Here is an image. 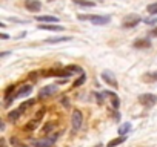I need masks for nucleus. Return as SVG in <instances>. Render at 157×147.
Listing matches in <instances>:
<instances>
[{
	"label": "nucleus",
	"mask_w": 157,
	"mask_h": 147,
	"mask_svg": "<svg viewBox=\"0 0 157 147\" xmlns=\"http://www.w3.org/2000/svg\"><path fill=\"white\" fill-rule=\"evenodd\" d=\"M145 22H146L148 25H154V23H157V17H155V19H146Z\"/></svg>",
	"instance_id": "obj_29"
},
{
	"label": "nucleus",
	"mask_w": 157,
	"mask_h": 147,
	"mask_svg": "<svg viewBox=\"0 0 157 147\" xmlns=\"http://www.w3.org/2000/svg\"><path fill=\"white\" fill-rule=\"evenodd\" d=\"M71 40H72V37H69V35H65V37L45 38V43H49V45H52V43H62V41H71Z\"/></svg>",
	"instance_id": "obj_12"
},
{
	"label": "nucleus",
	"mask_w": 157,
	"mask_h": 147,
	"mask_svg": "<svg viewBox=\"0 0 157 147\" xmlns=\"http://www.w3.org/2000/svg\"><path fill=\"white\" fill-rule=\"evenodd\" d=\"M10 142H11V145H13V147H29V145H26L25 142H22L19 138H16V136H14V138H11V139H10Z\"/></svg>",
	"instance_id": "obj_23"
},
{
	"label": "nucleus",
	"mask_w": 157,
	"mask_h": 147,
	"mask_svg": "<svg viewBox=\"0 0 157 147\" xmlns=\"http://www.w3.org/2000/svg\"><path fill=\"white\" fill-rule=\"evenodd\" d=\"M143 81H148V83H152V81H157V70L155 72H148L142 77Z\"/></svg>",
	"instance_id": "obj_17"
},
{
	"label": "nucleus",
	"mask_w": 157,
	"mask_h": 147,
	"mask_svg": "<svg viewBox=\"0 0 157 147\" xmlns=\"http://www.w3.org/2000/svg\"><path fill=\"white\" fill-rule=\"evenodd\" d=\"M10 20H11V22H16V23H23V20H19V19H13V17H10Z\"/></svg>",
	"instance_id": "obj_31"
},
{
	"label": "nucleus",
	"mask_w": 157,
	"mask_h": 147,
	"mask_svg": "<svg viewBox=\"0 0 157 147\" xmlns=\"http://www.w3.org/2000/svg\"><path fill=\"white\" fill-rule=\"evenodd\" d=\"M151 35H154V37H157V28H155V29H152V31H151Z\"/></svg>",
	"instance_id": "obj_32"
},
{
	"label": "nucleus",
	"mask_w": 157,
	"mask_h": 147,
	"mask_svg": "<svg viewBox=\"0 0 157 147\" xmlns=\"http://www.w3.org/2000/svg\"><path fill=\"white\" fill-rule=\"evenodd\" d=\"M125 141H126V136H119V138L109 141L106 147H116V145H119V144H122V142H125Z\"/></svg>",
	"instance_id": "obj_22"
},
{
	"label": "nucleus",
	"mask_w": 157,
	"mask_h": 147,
	"mask_svg": "<svg viewBox=\"0 0 157 147\" xmlns=\"http://www.w3.org/2000/svg\"><path fill=\"white\" fill-rule=\"evenodd\" d=\"M103 95H105L103 92H102V94H97V95H96V97H97V103H99V104H103Z\"/></svg>",
	"instance_id": "obj_27"
},
{
	"label": "nucleus",
	"mask_w": 157,
	"mask_h": 147,
	"mask_svg": "<svg viewBox=\"0 0 157 147\" xmlns=\"http://www.w3.org/2000/svg\"><path fill=\"white\" fill-rule=\"evenodd\" d=\"M0 145H2V147H6V144H5V139H2V141H0Z\"/></svg>",
	"instance_id": "obj_33"
},
{
	"label": "nucleus",
	"mask_w": 157,
	"mask_h": 147,
	"mask_svg": "<svg viewBox=\"0 0 157 147\" xmlns=\"http://www.w3.org/2000/svg\"><path fill=\"white\" fill-rule=\"evenodd\" d=\"M139 103L145 107H152L157 103V97L154 94H142L139 97Z\"/></svg>",
	"instance_id": "obj_5"
},
{
	"label": "nucleus",
	"mask_w": 157,
	"mask_h": 147,
	"mask_svg": "<svg viewBox=\"0 0 157 147\" xmlns=\"http://www.w3.org/2000/svg\"><path fill=\"white\" fill-rule=\"evenodd\" d=\"M20 115H22V112H20L19 109H14V110H11V112L8 113V120H10L11 123H16V121L20 118Z\"/></svg>",
	"instance_id": "obj_18"
},
{
	"label": "nucleus",
	"mask_w": 157,
	"mask_h": 147,
	"mask_svg": "<svg viewBox=\"0 0 157 147\" xmlns=\"http://www.w3.org/2000/svg\"><path fill=\"white\" fill-rule=\"evenodd\" d=\"M14 89H16V86H14V84H11L10 88H6V91H5V97H10V95H11V92H14Z\"/></svg>",
	"instance_id": "obj_26"
},
{
	"label": "nucleus",
	"mask_w": 157,
	"mask_h": 147,
	"mask_svg": "<svg viewBox=\"0 0 157 147\" xmlns=\"http://www.w3.org/2000/svg\"><path fill=\"white\" fill-rule=\"evenodd\" d=\"M36 103H37V100H36V98H31V100H28V101H23V103L20 104V107H19V110H20V112L23 113L25 110H28L29 107H33V106H34Z\"/></svg>",
	"instance_id": "obj_16"
},
{
	"label": "nucleus",
	"mask_w": 157,
	"mask_h": 147,
	"mask_svg": "<svg viewBox=\"0 0 157 147\" xmlns=\"http://www.w3.org/2000/svg\"><path fill=\"white\" fill-rule=\"evenodd\" d=\"M37 28L43 31H63L62 25H37Z\"/></svg>",
	"instance_id": "obj_13"
},
{
	"label": "nucleus",
	"mask_w": 157,
	"mask_h": 147,
	"mask_svg": "<svg viewBox=\"0 0 157 147\" xmlns=\"http://www.w3.org/2000/svg\"><path fill=\"white\" fill-rule=\"evenodd\" d=\"M85 81H86V74H82V75L74 81V84H72V86H74V88H78V86H82Z\"/></svg>",
	"instance_id": "obj_24"
},
{
	"label": "nucleus",
	"mask_w": 157,
	"mask_h": 147,
	"mask_svg": "<svg viewBox=\"0 0 157 147\" xmlns=\"http://www.w3.org/2000/svg\"><path fill=\"white\" fill-rule=\"evenodd\" d=\"M52 127H54L52 124H46V126L43 127V132H45V133H48V132H51V130H52Z\"/></svg>",
	"instance_id": "obj_28"
},
{
	"label": "nucleus",
	"mask_w": 157,
	"mask_h": 147,
	"mask_svg": "<svg viewBox=\"0 0 157 147\" xmlns=\"http://www.w3.org/2000/svg\"><path fill=\"white\" fill-rule=\"evenodd\" d=\"M82 123H83V113L78 110V109H74V110H72V117H71L72 132H77L78 129H80V127H82Z\"/></svg>",
	"instance_id": "obj_4"
},
{
	"label": "nucleus",
	"mask_w": 157,
	"mask_h": 147,
	"mask_svg": "<svg viewBox=\"0 0 157 147\" xmlns=\"http://www.w3.org/2000/svg\"><path fill=\"white\" fill-rule=\"evenodd\" d=\"M57 91H59V84H49V86H45V88L40 89V92H39V98H49L51 95L57 94Z\"/></svg>",
	"instance_id": "obj_6"
},
{
	"label": "nucleus",
	"mask_w": 157,
	"mask_h": 147,
	"mask_svg": "<svg viewBox=\"0 0 157 147\" xmlns=\"http://www.w3.org/2000/svg\"><path fill=\"white\" fill-rule=\"evenodd\" d=\"M78 20H90L93 25H97V26H102V25H106L109 23L111 17L109 16H78Z\"/></svg>",
	"instance_id": "obj_3"
},
{
	"label": "nucleus",
	"mask_w": 157,
	"mask_h": 147,
	"mask_svg": "<svg viewBox=\"0 0 157 147\" xmlns=\"http://www.w3.org/2000/svg\"><path fill=\"white\" fill-rule=\"evenodd\" d=\"M102 78H103V81H105L106 84H109L111 88H114V89L119 88L117 78H116V75H114L113 72H109V70H103V72H102Z\"/></svg>",
	"instance_id": "obj_7"
},
{
	"label": "nucleus",
	"mask_w": 157,
	"mask_h": 147,
	"mask_svg": "<svg viewBox=\"0 0 157 147\" xmlns=\"http://www.w3.org/2000/svg\"><path fill=\"white\" fill-rule=\"evenodd\" d=\"M72 3L78 5V6H83V8H94L96 2H91V0H72Z\"/></svg>",
	"instance_id": "obj_14"
},
{
	"label": "nucleus",
	"mask_w": 157,
	"mask_h": 147,
	"mask_svg": "<svg viewBox=\"0 0 157 147\" xmlns=\"http://www.w3.org/2000/svg\"><path fill=\"white\" fill-rule=\"evenodd\" d=\"M31 92H33V86L25 84V86H22V88H20V91L16 94V98H23V97H28Z\"/></svg>",
	"instance_id": "obj_11"
},
{
	"label": "nucleus",
	"mask_w": 157,
	"mask_h": 147,
	"mask_svg": "<svg viewBox=\"0 0 157 147\" xmlns=\"http://www.w3.org/2000/svg\"><path fill=\"white\" fill-rule=\"evenodd\" d=\"M129 130H131V123H123V124L119 127V135H120V136H125Z\"/></svg>",
	"instance_id": "obj_21"
},
{
	"label": "nucleus",
	"mask_w": 157,
	"mask_h": 147,
	"mask_svg": "<svg viewBox=\"0 0 157 147\" xmlns=\"http://www.w3.org/2000/svg\"><path fill=\"white\" fill-rule=\"evenodd\" d=\"M36 20L37 22H45V23H57L59 22V19L54 17V16H39V17H36Z\"/></svg>",
	"instance_id": "obj_15"
},
{
	"label": "nucleus",
	"mask_w": 157,
	"mask_h": 147,
	"mask_svg": "<svg viewBox=\"0 0 157 147\" xmlns=\"http://www.w3.org/2000/svg\"><path fill=\"white\" fill-rule=\"evenodd\" d=\"M39 123H40V120H37V118H34V120H31L26 126H25V130H28V132H33L34 129H37V126H39Z\"/></svg>",
	"instance_id": "obj_20"
},
{
	"label": "nucleus",
	"mask_w": 157,
	"mask_h": 147,
	"mask_svg": "<svg viewBox=\"0 0 157 147\" xmlns=\"http://www.w3.org/2000/svg\"><path fill=\"white\" fill-rule=\"evenodd\" d=\"M8 54H10V52H3V54H0V57H2V58H5V57H6Z\"/></svg>",
	"instance_id": "obj_34"
},
{
	"label": "nucleus",
	"mask_w": 157,
	"mask_h": 147,
	"mask_svg": "<svg viewBox=\"0 0 157 147\" xmlns=\"http://www.w3.org/2000/svg\"><path fill=\"white\" fill-rule=\"evenodd\" d=\"M105 95H108V97H111V101H113V106H114V109H117L119 107V104H120V101H119V97L116 95V94H113V92H109V91H106V92H103Z\"/></svg>",
	"instance_id": "obj_19"
},
{
	"label": "nucleus",
	"mask_w": 157,
	"mask_h": 147,
	"mask_svg": "<svg viewBox=\"0 0 157 147\" xmlns=\"http://www.w3.org/2000/svg\"><path fill=\"white\" fill-rule=\"evenodd\" d=\"M25 8L31 13H37L40 11L42 8V3L39 2V0H25Z\"/></svg>",
	"instance_id": "obj_9"
},
{
	"label": "nucleus",
	"mask_w": 157,
	"mask_h": 147,
	"mask_svg": "<svg viewBox=\"0 0 157 147\" xmlns=\"http://www.w3.org/2000/svg\"><path fill=\"white\" fill-rule=\"evenodd\" d=\"M140 17L139 16H126L125 19H123V22H122V26H125V28H134V26H137L139 23H140Z\"/></svg>",
	"instance_id": "obj_8"
},
{
	"label": "nucleus",
	"mask_w": 157,
	"mask_h": 147,
	"mask_svg": "<svg viewBox=\"0 0 157 147\" xmlns=\"http://www.w3.org/2000/svg\"><path fill=\"white\" fill-rule=\"evenodd\" d=\"M0 38H2V40H8V38H10V35H8V34H5V32H2V34H0Z\"/></svg>",
	"instance_id": "obj_30"
},
{
	"label": "nucleus",
	"mask_w": 157,
	"mask_h": 147,
	"mask_svg": "<svg viewBox=\"0 0 157 147\" xmlns=\"http://www.w3.org/2000/svg\"><path fill=\"white\" fill-rule=\"evenodd\" d=\"M146 11H148V14H157V2L155 3H151V5H148V8H146Z\"/></svg>",
	"instance_id": "obj_25"
},
{
	"label": "nucleus",
	"mask_w": 157,
	"mask_h": 147,
	"mask_svg": "<svg viewBox=\"0 0 157 147\" xmlns=\"http://www.w3.org/2000/svg\"><path fill=\"white\" fill-rule=\"evenodd\" d=\"M75 74H83V69L80 66H77V64H69L60 70H48L45 75H54V77H71V75H75Z\"/></svg>",
	"instance_id": "obj_1"
},
{
	"label": "nucleus",
	"mask_w": 157,
	"mask_h": 147,
	"mask_svg": "<svg viewBox=\"0 0 157 147\" xmlns=\"http://www.w3.org/2000/svg\"><path fill=\"white\" fill-rule=\"evenodd\" d=\"M132 46L136 49H148V48H151V41L148 38H139L132 43Z\"/></svg>",
	"instance_id": "obj_10"
},
{
	"label": "nucleus",
	"mask_w": 157,
	"mask_h": 147,
	"mask_svg": "<svg viewBox=\"0 0 157 147\" xmlns=\"http://www.w3.org/2000/svg\"><path fill=\"white\" fill-rule=\"evenodd\" d=\"M59 138V133H54L52 136H45L42 139H31L33 147H52Z\"/></svg>",
	"instance_id": "obj_2"
}]
</instances>
